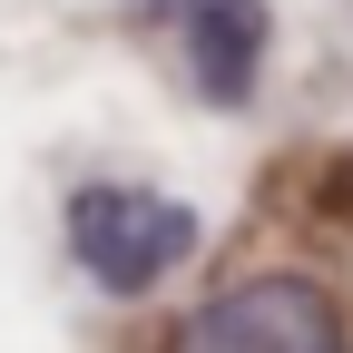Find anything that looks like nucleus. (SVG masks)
<instances>
[{
	"label": "nucleus",
	"instance_id": "3",
	"mask_svg": "<svg viewBox=\"0 0 353 353\" xmlns=\"http://www.w3.org/2000/svg\"><path fill=\"white\" fill-rule=\"evenodd\" d=\"M176 30H187V69L216 108H236L255 88L265 59V0H176Z\"/></svg>",
	"mask_w": 353,
	"mask_h": 353
},
{
	"label": "nucleus",
	"instance_id": "1",
	"mask_svg": "<svg viewBox=\"0 0 353 353\" xmlns=\"http://www.w3.org/2000/svg\"><path fill=\"white\" fill-rule=\"evenodd\" d=\"M69 255L99 294H148L196 255V216L157 187H69Z\"/></svg>",
	"mask_w": 353,
	"mask_h": 353
},
{
	"label": "nucleus",
	"instance_id": "2",
	"mask_svg": "<svg viewBox=\"0 0 353 353\" xmlns=\"http://www.w3.org/2000/svg\"><path fill=\"white\" fill-rule=\"evenodd\" d=\"M167 353H353V343L343 304L314 275H236L167 334Z\"/></svg>",
	"mask_w": 353,
	"mask_h": 353
}]
</instances>
